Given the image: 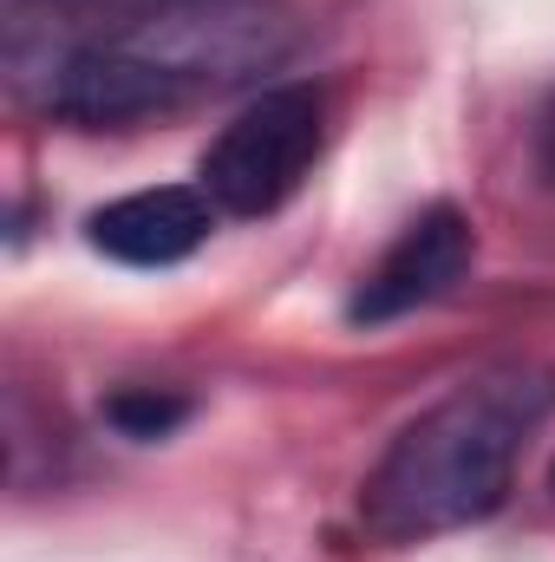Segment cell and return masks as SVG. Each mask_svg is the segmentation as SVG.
<instances>
[{
	"label": "cell",
	"mask_w": 555,
	"mask_h": 562,
	"mask_svg": "<svg viewBox=\"0 0 555 562\" xmlns=\"http://www.w3.org/2000/svg\"><path fill=\"white\" fill-rule=\"evenodd\" d=\"M294 53L262 0H163L132 13H59L7 0V79L59 125L112 132L236 92Z\"/></svg>",
	"instance_id": "cell-1"
},
{
	"label": "cell",
	"mask_w": 555,
	"mask_h": 562,
	"mask_svg": "<svg viewBox=\"0 0 555 562\" xmlns=\"http://www.w3.org/2000/svg\"><path fill=\"white\" fill-rule=\"evenodd\" d=\"M555 413V373L536 360H503L451 386L431 413H418L393 451L360 484V524L380 543H424L464 524H484L510 484L523 445Z\"/></svg>",
	"instance_id": "cell-2"
},
{
	"label": "cell",
	"mask_w": 555,
	"mask_h": 562,
	"mask_svg": "<svg viewBox=\"0 0 555 562\" xmlns=\"http://www.w3.org/2000/svg\"><path fill=\"white\" fill-rule=\"evenodd\" d=\"M327 144V99L301 79L256 92L196 164V190L216 203V216H275L307 183Z\"/></svg>",
	"instance_id": "cell-3"
},
{
	"label": "cell",
	"mask_w": 555,
	"mask_h": 562,
	"mask_svg": "<svg viewBox=\"0 0 555 562\" xmlns=\"http://www.w3.org/2000/svg\"><path fill=\"white\" fill-rule=\"evenodd\" d=\"M471 256H477V229H471V216L457 203L418 210L412 223L393 236V249L360 276L353 301H347V321L353 327H386V321H406L418 307L444 301L464 281Z\"/></svg>",
	"instance_id": "cell-4"
},
{
	"label": "cell",
	"mask_w": 555,
	"mask_h": 562,
	"mask_svg": "<svg viewBox=\"0 0 555 562\" xmlns=\"http://www.w3.org/2000/svg\"><path fill=\"white\" fill-rule=\"evenodd\" d=\"M216 229V203L190 183H157V190H132L118 203H105L86 236L99 256L125 262V269H177L190 262Z\"/></svg>",
	"instance_id": "cell-5"
},
{
	"label": "cell",
	"mask_w": 555,
	"mask_h": 562,
	"mask_svg": "<svg viewBox=\"0 0 555 562\" xmlns=\"http://www.w3.org/2000/svg\"><path fill=\"white\" fill-rule=\"evenodd\" d=\"M105 419L118 425L125 438H170L177 425L190 419V400L163 393V386H125V393L105 400Z\"/></svg>",
	"instance_id": "cell-6"
},
{
	"label": "cell",
	"mask_w": 555,
	"mask_h": 562,
	"mask_svg": "<svg viewBox=\"0 0 555 562\" xmlns=\"http://www.w3.org/2000/svg\"><path fill=\"white\" fill-rule=\"evenodd\" d=\"M536 157H543V170H550V183H555V99L543 105V125H536Z\"/></svg>",
	"instance_id": "cell-7"
},
{
	"label": "cell",
	"mask_w": 555,
	"mask_h": 562,
	"mask_svg": "<svg viewBox=\"0 0 555 562\" xmlns=\"http://www.w3.org/2000/svg\"><path fill=\"white\" fill-rule=\"evenodd\" d=\"M550 491H555V477H550Z\"/></svg>",
	"instance_id": "cell-8"
}]
</instances>
